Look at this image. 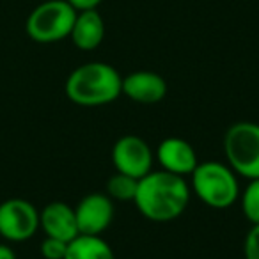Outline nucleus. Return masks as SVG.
Returning a JSON list of instances; mask_svg holds the SVG:
<instances>
[{"mask_svg": "<svg viewBox=\"0 0 259 259\" xmlns=\"http://www.w3.org/2000/svg\"><path fill=\"white\" fill-rule=\"evenodd\" d=\"M190 192L187 178L167 170H151L139 180L134 202L144 219L165 224L183 215L190 202Z\"/></svg>", "mask_w": 259, "mask_h": 259, "instance_id": "1", "label": "nucleus"}, {"mask_svg": "<svg viewBox=\"0 0 259 259\" xmlns=\"http://www.w3.org/2000/svg\"><path fill=\"white\" fill-rule=\"evenodd\" d=\"M122 76L107 62H87L69 73L66 96L78 107H103L121 96Z\"/></svg>", "mask_w": 259, "mask_h": 259, "instance_id": "2", "label": "nucleus"}, {"mask_svg": "<svg viewBox=\"0 0 259 259\" xmlns=\"http://www.w3.org/2000/svg\"><path fill=\"white\" fill-rule=\"evenodd\" d=\"M190 190L209 208L227 209L240 199L241 188L238 174L227 163L206 160L190 174Z\"/></svg>", "mask_w": 259, "mask_h": 259, "instance_id": "3", "label": "nucleus"}, {"mask_svg": "<svg viewBox=\"0 0 259 259\" xmlns=\"http://www.w3.org/2000/svg\"><path fill=\"white\" fill-rule=\"evenodd\" d=\"M227 165L245 180L259 178V124L252 121L234 122L224 135Z\"/></svg>", "mask_w": 259, "mask_h": 259, "instance_id": "4", "label": "nucleus"}, {"mask_svg": "<svg viewBox=\"0 0 259 259\" xmlns=\"http://www.w3.org/2000/svg\"><path fill=\"white\" fill-rule=\"evenodd\" d=\"M76 9L66 0H47L32 9L25 23L27 36L41 45L57 43L69 37Z\"/></svg>", "mask_w": 259, "mask_h": 259, "instance_id": "5", "label": "nucleus"}, {"mask_svg": "<svg viewBox=\"0 0 259 259\" xmlns=\"http://www.w3.org/2000/svg\"><path fill=\"white\" fill-rule=\"evenodd\" d=\"M39 229V211L25 199L0 202V236L9 241L30 240Z\"/></svg>", "mask_w": 259, "mask_h": 259, "instance_id": "6", "label": "nucleus"}, {"mask_svg": "<svg viewBox=\"0 0 259 259\" xmlns=\"http://www.w3.org/2000/svg\"><path fill=\"white\" fill-rule=\"evenodd\" d=\"M155 153L151 146L139 135H122L112 148V163L115 170L141 180L153 170Z\"/></svg>", "mask_w": 259, "mask_h": 259, "instance_id": "7", "label": "nucleus"}, {"mask_svg": "<svg viewBox=\"0 0 259 259\" xmlns=\"http://www.w3.org/2000/svg\"><path fill=\"white\" fill-rule=\"evenodd\" d=\"M114 201L107 194L93 192L87 194L75 208L78 234L89 236H101L110 227L114 220Z\"/></svg>", "mask_w": 259, "mask_h": 259, "instance_id": "8", "label": "nucleus"}, {"mask_svg": "<svg viewBox=\"0 0 259 259\" xmlns=\"http://www.w3.org/2000/svg\"><path fill=\"white\" fill-rule=\"evenodd\" d=\"M156 162L160 163L162 170L178 176H190L197 167L199 158L194 146L180 137H167L158 144L155 153Z\"/></svg>", "mask_w": 259, "mask_h": 259, "instance_id": "9", "label": "nucleus"}, {"mask_svg": "<svg viewBox=\"0 0 259 259\" xmlns=\"http://www.w3.org/2000/svg\"><path fill=\"white\" fill-rule=\"evenodd\" d=\"M121 93L135 103L155 105L162 101L167 94V82L162 75L148 69L128 73L122 76Z\"/></svg>", "mask_w": 259, "mask_h": 259, "instance_id": "10", "label": "nucleus"}, {"mask_svg": "<svg viewBox=\"0 0 259 259\" xmlns=\"http://www.w3.org/2000/svg\"><path fill=\"white\" fill-rule=\"evenodd\" d=\"M39 227L43 229L45 236L69 243L73 238L78 236L75 208L62 201L48 202L39 211Z\"/></svg>", "mask_w": 259, "mask_h": 259, "instance_id": "11", "label": "nucleus"}, {"mask_svg": "<svg viewBox=\"0 0 259 259\" xmlns=\"http://www.w3.org/2000/svg\"><path fill=\"white\" fill-rule=\"evenodd\" d=\"M73 45L82 52H93L101 45L105 37V22L96 9L76 13L75 23L71 29Z\"/></svg>", "mask_w": 259, "mask_h": 259, "instance_id": "12", "label": "nucleus"}, {"mask_svg": "<svg viewBox=\"0 0 259 259\" xmlns=\"http://www.w3.org/2000/svg\"><path fill=\"white\" fill-rule=\"evenodd\" d=\"M64 259H115V255L101 236L78 234L68 243Z\"/></svg>", "mask_w": 259, "mask_h": 259, "instance_id": "13", "label": "nucleus"}, {"mask_svg": "<svg viewBox=\"0 0 259 259\" xmlns=\"http://www.w3.org/2000/svg\"><path fill=\"white\" fill-rule=\"evenodd\" d=\"M137 187H139V180L115 170V174H112L110 180L107 181V192H105V194H107L112 201L128 202L135 199Z\"/></svg>", "mask_w": 259, "mask_h": 259, "instance_id": "14", "label": "nucleus"}, {"mask_svg": "<svg viewBox=\"0 0 259 259\" xmlns=\"http://www.w3.org/2000/svg\"><path fill=\"white\" fill-rule=\"evenodd\" d=\"M240 202L245 219L252 226L259 224V178L248 180V185L240 192Z\"/></svg>", "mask_w": 259, "mask_h": 259, "instance_id": "15", "label": "nucleus"}, {"mask_svg": "<svg viewBox=\"0 0 259 259\" xmlns=\"http://www.w3.org/2000/svg\"><path fill=\"white\" fill-rule=\"evenodd\" d=\"M66 250H68V243L57 238L47 236L41 243V255L45 259H64Z\"/></svg>", "mask_w": 259, "mask_h": 259, "instance_id": "16", "label": "nucleus"}, {"mask_svg": "<svg viewBox=\"0 0 259 259\" xmlns=\"http://www.w3.org/2000/svg\"><path fill=\"white\" fill-rule=\"evenodd\" d=\"M245 259H259V224L250 227L243 243Z\"/></svg>", "mask_w": 259, "mask_h": 259, "instance_id": "17", "label": "nucleus"}, {"mask_svg": "<svg viewBox=\"0 0 259 259\" xmlns=\"http://www.w3.org/2000/svg\"><path fill=\"white\" fill-rule=\"evenodd\" d=\"M76 11H87V9H96L103 0H66Z\"/></svg>", "mask_w": 259, "mask_h": 259, "instance_id": "18", "label": "nucleus"}, {"mask_svg": "<svg viewBox=\"0 0 259 259\" xmlns=\"http://www.w3.org/2000/svg\"><path fill=\"white\" fill-rule=\"evenodd\" d=\"M0 259H16V254L11 247L0 243Z\"/></svg>", "mask_w": 259, "mask_h": 259, "instance_id": "19", "label": "nucleus"}]
</instances>
